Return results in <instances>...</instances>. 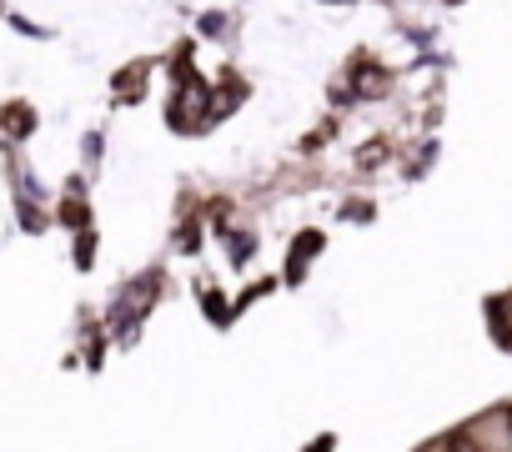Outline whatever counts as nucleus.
I'll list each match as a JSON object with an SVG mask.
<instances>
[{
  "label": "nucleus",
  "instance_id": "obj_1",
  "mask_svg": "<svg viewBox=\"0 0 512 452\" xmlns=\"http://www.w3.org/2000/svg\"><path fill=\"white\" fill-rule=\"evenodd\" d=\"M307 452H332V437H317V442H312Z\"/></svg>",
  "mask_w": 512,
  "mask_h": 452
}]
</instances>
